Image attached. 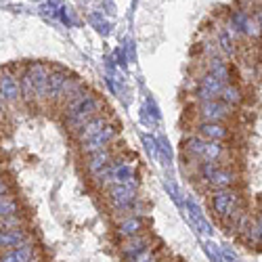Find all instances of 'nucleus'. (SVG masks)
<instances>
[{"label":"nucleus","instance_id":"9","mask_svg":"<svg viewBox=\"0 0 262 262\" xmlns=\"http://www.w3.org/2000/svg\"><path fill=\"white\" fill-rule=\"evenodd\" d=\"M26 74L34 84L38 101H47V86H49V76H51V65L40 63V61L32 63V65H28Z\"/></svg>","mask_w":262,"mask_h":262},{"label":"nucleus","instance_id":"24","mask_svg":"<svg viewBox=\"0 0 262 262\" xmlns=\"http://www.w3.org/2000/svg\"><path fill=\"white\" fill-rule=\"evenodd\" d=\"M13 214H21V212H19V202H17V198L9 195V198L0 200V218L13 216Z\"/></svg>","mask_w":262,"mask_h":262},{"label":"nucleus","instance_id":"28","mask_svg":"<svg viewBox=\"0 0 262 262\" xmlns=\"http://www.w3.org/2000/svg\"><path fill=\"white\" fill-rule=\"evenodd\" d=\"M160 262H179V260H170V258H168V256H166V258H162V260H160Z\"/></svg>","mask_w":262,"mask_h":262},{"label":"nucleus","instance_id":"17","mask_svg":"<svg viewBox=\"0 0 262 262\" xmlns=\"http://www.w3.org/2000/svg\"><path fill=\"white\" fill-rule=\"evenodd\" d=\"M112 162H114V156H112V151H109V149L95 151V154L86 156V170H89L91 177H95V174H99L101 170H105Z\"/></svg>","mask_w":262,"mask_h":262},{"label":"nucleus","instance_id":"7","mask_svg":"<svg viewBox=\"0 0 262 262\" xmlns=\"http://www.w3.org/2000/svg\"><path fill=\"white\" fill-rule=\"evenodd\" d=\"M200 118L202 122H212V124H227L233 118V107L223 103V101H206L200 105Z\"/></svg>","mask_w":262,"mask_h":262},{"label":"nucleus","instance_id":"27","mask_svg":"<svg viewBox=\"0 0 262 262\" xmlns=\"http://www.w3.org/2000/svg\"><path fill=\"white\" fill-rule=\"evenodd\" d=\"M5 112V101H3V97H0V114Z\"/></svg>","mask_w":262,"mask_h":262},{"label":"nucleus","instance_id":"10","mask_svg":"<svg viewBox=\"0 0 262 262\" xmlns=\"http://www.w3.org/2000/svg\"><path fill=\"white\" fill-rule=\"evenodd\" d=\"M154 244H156L154 235H151L149 231H145V233H139V235H133V237L122 239V244H120V252H122V256H124V258H133V256H137V254L145 252L147 248H151Z\"/></svg>","mask_w":262,"mask_h":262},{"label":"nucleus","instance_id":"11","mask_svg":"<svg viewBox=\"0 0 262 262\" xmlns=\"http://www.w3.org/2000/svg\"><path fill=\"white\" fill-rule=\"evenodd\" d=\"M0 97H3L5 103H11V105L21 101V82L11 70L0 72Z\"/></svg>","mask_w":262,"mask_h":262},{"label":"nucleus","instance_id":"25","mask_svg":"<svg viewBox=\"0 0 262 262\" xmlns=\"http://www.w3.org/2000/svg\"><path fill=\"white\" fill-rule=\"evenodd\" d=\"M254 229H256L258 244H262V212H258V216L254 218Z\"/></svg>","mask_w":262,"mask_h":262},{"label":"nucleus","instance_id":"8","mask_svg":"<svg viewBox=\"0 0 262 262\" xmlns=\"http://www.w3.org/2000/svg\"><path fill=\"white\" fill-rule=\"evenodd\" d=\"M118 135H120V122H107L99 135H95L91 141H86L80 147L84 151V156L95 154V151H103V149H109V143H112Z\"/></svg>","mask_w":262,"mask_h":262},{"label":"nucleus","instance_id":"16","mask_svg":"<svg viewBox=\"0 0 262 262\" xmlns=\"http://www.w3.org/2000/svg\"><path fill=\"white\" fill-rule=\"evenodd\" d=\"M107 122H109V118H107V116H103V114L95 116L93 120H89V122H86V124L78 130V133H76V141H78L80 145H84L86 141H91L95 135H99L101 130L105 128V124H107Z\"/></svg>","mask_w":262,"mask_h":262},{"label":"nucleus","instance_id":"22","mask_svg":"<svg viewBox=\"0 0 262 262\" xmlns=\"http://www.w3.org/2000/svg\"><path fill=\"white\" fill-rule=\"evenodd\" d=\"M21 101H26L28 105H32L34 101H38V95H36V89H34V84L32 80L28 78V74L24 72V76H21Z\"/></svg>","mask_w":262,"mask_h":262},{"label":"nucleus","instance_id":"13","mask_svg":"<svg viewBox=\"0 0 262 262\" xmlns=\"http://www.w3.org/2000/svg\"><path fill=\"white\" fill-rule=\"evenodd\" d=\"M145 227H147V223L143 221L141 216H137V214H126L124 218H120V223H118V235H120L122 239H126V237L145 233V231H147Z\"/></svg>","mask_w":262,"mask_h":262},{"label":"nucleus","instance_id":"12","mask_svg":"<svg viewBox=\"0 0 262 262\" xmlns=\"http://www.w3.org/2000/svg\"><path fill=\"white\" fill-rule=\"evenodd\" d=\"M223 89H225V82H223L221 78H216V76H212V74H206V76L202 78L198 97L202 99V103H206V101H216L218 97H221Z\"/></svg>","mask_w":262,"mask_h":262},{"label":"nucleus","instance_id":"4","mask_svg":"<svg viewBox=\"0 0 262 262\" xmlns=\"http://www.w3.org/2000/svg\"><path fill=\"white\" fill-rule=\"evenodd\" d=\"M200 172L202 177L206 179L208 187L210 189H233L239 181L237 172L229 166H223V164H210V162H204L200 164Z\"/></svg>","mask_w":262,"mask_h":262},{"label":"nucleus","instance_id":"1","mask_svg":"<svg viewBox=\"0 0 262 262\" xmlns=\"http://www.w3.org/2000/svg\"><path fill=\"white\" fill-rule=\"evenodd\" d=\"M101 107H103V101L95 93L84 91L80 97H76L74 101L65 105V122H68V128L76 135L86 122L101 114Z\"/></svg>","mask_w":262,"mask_h":262},{"label":"nucleus","instance_id":"3","mask_svg":"<svg viewBox=\"0 0 262 262\" xmlns=\"http://www.w3.org/2000/svg\"><path fill=\"white\" fill-rule=\"evenodd\" d=\"M187 149V154L193 156L195 160H200V164L210 162V164H223L229 160V147L223 141H210L204 137H191L183 145Z\"/></svg>","mask_w":262,"mask_h":262},{"label":"nucleus","instance_id":"18","mask_svg":"<svg viewBox=\"0 0 262 262\" xmlns=\"http://www.w3.org/2000/svg\"><path fill=\"white\" fill-rule=\"evenodd\" d=\"M84 91H86V84H84L80 78H72V76H70V80L65 82V86H63V91L59 93L57 103H61V105L65 107L70 101H74L76 97H80Z\"/></svg>","mask_w":262,"mask_h":262},{"label":"nucleus","instance_id":"5","mask_svg":"<svg viewBox=\"0 0 262 262\" xmlns=\"http://www.w3.org/2000/svg\"><path fill=\"white\" fill-rule=\"evenodd\" d=\"M107 202L109 208L116 212H128L137 202V181L133 183H122L107 189Z\"/></svg>","mask_w":262,"mask_h":262},{"label":"nucleus","instance_id":"20","mask_svg":"<svg viewBox=\"0 0 262 262\" xmlns=\"http://www.w3.org/2000/svg\"><path fill=\"white\" fill-rule=\"evenodd\" d=\"M218 99H221L223 103H227V105H231V107H235V105H239L244 101V93L235 84H225V89H223V93Z\"/></svg>","mask_w":262,"mask_h":262},{"label":"nucleus","instance_id":"21","mask_svg":"<svg viewBox=\"0 0 262 262\" xmlns=\"http://www.w3.org/2000/svg\"><path fill=\"white\" fill-rule=\"evenodd\" d=\"M208 74H212V76H216V78H221L223 82L231 76V70H229V65L223 61V59H218V57H214V59H210V63H208Z\"/></svg>","mask_w":262,"mask_h":262},{"label":"nucleus","instance_id":"19","mask_svg":"<svg viewBox=\"0 0 262 262\" xmlns=\"http://www.w3.org/2000/svg\"><path fill=\"white\" fill-rule=\"evenodd\" d=\"M200 137L204 139H210V141H227L231 137L227 124H212V122H202L200 126Z\"/></svg>","mask_w":262,"mask_h":262},{"label":"nucleus","instance_id":"26","mask_svg":"<svg viewBox=\"0 0 262 262\" xmlns=\"http://www.w3.org/2000/svg\"><path fill=\"white\" fill-rule=\"evenodd\" d=\"M9 195H11V185L7 183V179L0 177V200H3V198H9Z\"/></svg>","mask_w":262,"mask_h":262},{"label":"nucleus","instance_id":"14","mask_svg":"<svg viewBox=\"0 0 262 262\" xmlns=\"http://www.w3.org/2000/svg\"><path fill=\"white\" fill-rule=\"evenodd\" d=\"M30 231L24 229H11V231H0V252H7L13 248H19L21 244H26L30 239Z\"/></svg>","mask_w":262,"mask_h":262},{"label":"nucleus","instance_id":"6","mask_svg":"<svg viewBox=\"0 0 262 262\" xmlns=\"http://www.w3.org/2000/svg\"><path fill=\"white\" fill-rule=\"evenodd\" d=\"M0 262H45V258L40 254V248L34 244V237H30L19 248L0 252Z\"/></svg>","mask_w":262,"mask_h":262},{"label":"nucleus","instance_id":"23","mask_svg":"<svg viewBox=\"0 0 262 262\" xmlns=\"http://www.w3.org/2000/svg\"><path fill=\"white\" fill-rule=\"evenodd\" d=\"M26 227V218L21 214H13V216H5L0 218V231H11V229H24Z\"/></svg>","mask_w":262,"mask_h":262},{"label":"nucleus","instance_id":"2","mask_svg":"<svg viewBox=\"0 0 262 262\" xmlns=\"http://www.w3.org/2000/svg\"><path fill=\"white\" fill-rule=\"evenodd\" d=\"M210 210L218 221L233 227L235 218L244 212V198L235 189H216L210 195Z\"/></svg>","mask_w":262,"mask_h":262},{"label":"nucleus","instance_id":"15","mask_svg":"<svg viewBox=\"0 0 262 262\" xmlns=\"http://www.w3.org/2000/svg\"><path fill=\"white\" fill-rule=\"evenodd\" d=\"M70 80V72L63 68H51V76H49V86H47V101H57L59 93L63 91L65 82Z\"/></svg>","mask_w":262,"mask_h":262}]
</instances>
